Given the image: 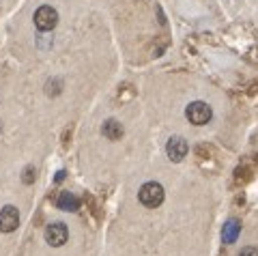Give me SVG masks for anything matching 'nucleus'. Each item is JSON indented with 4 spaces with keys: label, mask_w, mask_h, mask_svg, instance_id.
Returning a JSON list of instances; mask_svg holds the SVG:
<instances>
[{
    "label": "nucleus",
    "mask_w": 258,
    "mask_h": 256,
    "mask_svg": "<svg viewBox=\"0 0 258 256\" xmlns=\"http://www.w3.org/2000/svg\"><path fill=\"white\" fill-rule=\"evenodd\" d=\"M56 205H58V209H62V211H78L80 209V201L74 194H69V191H62L58 196V201H56Z\"/></svg>",
    "instance_id": "9"
},
{
    "label": "nucleus",
    "mask_w": 258,
    "mask_h": 256,
    "mask_svg": "<svg viewBox=\"0 0 258 256\" xmlns=\"http://www.w3.org/2000/svg\"><path fill=\"white\" fill-rule=\"evenodd\" d=\"M239 256H258V250L256 247H243V250L239 252Z\"/></svg>",
    "instance_id": "11"
},
{
    "label": "nucleus",
    "mask_w": 258,
    "mask_h": 256,
    "mask_svg": "<svg viewBox=\"0 0 258 256\" xmlns=\"http://www.w3.org/2000/svg\"><path fill=\"white\" fill-rule=\"evenodd\" d=\"M62 179H64V172H62V170H60V172H58V174H56V181H62Z\"/></svg>",
    "instance_id": "12"
},
{
    "label": "nucleus",
    "mask_w": 258,
    "mask_h": 256,
    "mask_svg": "<svg viewBox=\"0 0 258 256\" xmlns=\"http://www.w3.org/2000/svg\"><path fill=\"white\" fill-rule=\"evenodd\" d=\"M241 233V222L239 220H228L224 224V230H222V239H224V243H235L237 241V237Z\"/></svg>",
    "instance_id": "7"
},
{
    "label": "nucleus",
    "mask_w": 258,
    "mask_h": 256,
    "mask_svg": "<svg viewBox=\"0 0 258 256\" xmlns=\"http://www.w3.org/2000/svg\"><path fill=\"white\" fill-rule=\"evenodd\" d=\"M20 226V213L15 207L7 205L5 209H0V233H13Z\"/></svg>",
    "instance_id": "6"
},
{
    "label": "nucleus",
    "mask_w": 258,
    "mask_h": 256,
    "mask_svg": "<svg viewBox=\"0 0 258 256\" xmlns=\"http://www.w3.org/2000/svg\"><path fill=\"white\" fill-rule=\"evenodd\" d=\"M166 153H168V159H170V162H174V164L183 162V159L187 157V153H189L187 140L181 138V136H172V138L168 140V145H166Z\"/></svg>",
    "instance_id": "4"
},
{
    "label": "nucleus",
    "mask_w": 258,
    "mask_h": 256,
    "mask_svg": "<svg viewBox=\"0 0 258 256\" xmlns=\"http://www.w3.org/2000/svg\"><path fill=\"white\" fill-rule=\"evenodd\" d=\"M138 198H140V203L144 207L155 209V207H159L161 203H164V187H161L159 183H155V181H149V183H144V185L140 187Z\"/></svg>",
    "instance_id": "2"
},
{
    "label": "nucleus",
    "mask_w": 258,
    "mask_h": 256,
    "mask_svg": "<svg viewBox=\"0 0 258 256\" xmlns=\"http://www.w3.org/2000/svg\"><path fill=\"white\" fill-rule=\"evenodd\" d=\"M67 239H69V230H67V226H64L62 222H54V224H50V226L45 228V241L50 245H54V247L64 245L67 243Z\"/></svg>",
    "instance_id": "5"
},
{
    "label": "nucleus",
    "mask_w": 258,
    "mask_h": 256,
    "mask_svg": "<svg viewBox=\"0 0 258 256\" xmlns=\"http://www.w3.org/2000/svg\"><path fill=\"white\" fill-rule=\"evenodd\" d=\"M185 116H187V121L191 125L203 127V125H207L213 118V110L205 101H191L187 106V110H185Z\"/></svg>",
    "instance_id": "1"
},
{
    "label": "nucleus",
    "mask_w": 258,
    "mask_h": 256,
    "mask_svg": "<svg viewBox=\"0 0 258 256\" xmlns=\"http://www.w3.org/2000/svg\"><path fill=\"white\" fill-rule=\"evenodd\" d=\"M56 24H58V11L50 5L39 7L35 13V26L41 30V33H47V30H54Z\"/></svg>",
    "instance_id": "3"
},
{
    "label": "nucleus",
    "mask_w": 258,
    "mask_h": 256,
    "mask_svg": "<svg viewBox=\"0 0 258 256\" xmlns=\"http://www.w3.org/2000/svg\"><path fill=\"white\" fill-rule=\"evenodd\" d=\"M101 132H103V136H106L108 140H118L120 136H123V125H120L116 118H110V121L103 123Z\"/></svg>",
    "instance_id": "8"
},
{
    "label": "nucleus",
    "mask_w": 258,
    "mask_h": 256,
    "mask_svg": "<svg viewBox=\"0 0 258 256\" xmlns=\"http://www.w3.org/2000/svg\"><path fill=\"white\" fill-rule=\"evenodd\" d=\"M24 183H32V181H35V168H32V166H28L26 168V170H24Z\"/></svg>",
    "instance_id": "10"
}]
</instances>
